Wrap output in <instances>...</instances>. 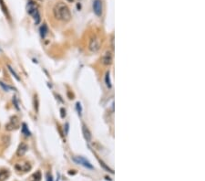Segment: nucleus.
<instances>
[{"instance_id":"obj_16","label":"nucleus","mask_w":205,"mask_h":181,"mask_svg":"<svg viewBox=\"0 0 205 181\" xmlns=\"http://www.w3.org/2000/svg\"><path fill=\"white\" fill-rule=\"evenodd\" d=\"M0 6H1V8L3 9V12L5 13V15L7 16V17L9 18V14H8V11H7V8L5 6L3 0H0Z\"/></svg>"},{"instance_id":"obj_1","label":"nucleus","mask_w":205,"mask_h":181,"mask_svg":"<svg viewBox=\"0 0 205 181\" xmlns=\"http://www.w3.org/2000/svg\"><path fill=\"white\" fill-rule=\"evenodd\" d=\"M53 13L54 17L58 20L67 22L71 19V13L70 8L63 3H58L53 9Z\"/></svg>"},{"instance_id":"obj_4","label":"nucleus","mask_w":205,"mask_h":181,"mask_svg":"<svg viewBox=\"0 0 205 181\" xmlns=\"http://www.w3.org/2000/svg\"><path fill=\"white\" fill-rule=\"evenodd\" d=\"M19 126V120L17 116H13L10 118L9 122L6 124V130L7 131H13L16 130V128H18Z\"/></svg>"},{"instance_id":"obj_11","label":"nucleus","mask_w":205,"mask_h":181,"mask_svg":"<svg viewBox=\"0 0 205 181\" xmlns=\"http://www.w3.org/2000/svg\"><path fill=\"white\" fill-rule=\"evenodd\" d=\"M10 176V173L7 169L0 170V181H6Z\"/></svg>"},{"instance_id":"obj_10","label":"nucleus","mask_w":205,"mask_h":181,"mask_svg":"<svg viewBox=\"0 0 205 181\" xmlns=\"http://www.w3.org/2000/svg\"><path fill=\"white\" fill-rule=\"evenodd\" d=\"M82 132H83V134H84V137H85V139L88 141V142H89L90 140H91V133H90V131L88 130V128L86 126V125H83L82 126Z\"/></svg>"},{"instance_id":"obj_18","label":"nucleus","mask_w":205,"mask_h":181,"mask_svg":"<svg viewBox=\"0 0 205 181\" xmlns=\"http://www.w3.org/2000/svg\"><path fill=\"white\" fill-rule=\"evenodd\" d=\"M77 110L79 112V114L80 115L81 114V106H80V103H77Z\"/></svg>"},{"instance_id":"obj_13","label":"nucleus","mask_w":205,"mask_h":181,"mask_svg":"<svg viewBox=\"0 0 205 181\" xmlns=\"http://www.w3.org/2000/svg\"><path fill=\"white\" fill-rule=\"evenodd\" d=\"M41 180V173L40 171H37L36 173H34L31 177H30V181H40Z\"/></svg>"},{"instance_id":"obj_20","label":"nucleus","mask_w":205,"mask_h":181,"mask_svg":"<svg viewBox=\"0 0 205 181\" xmlns=\"http://www.w3.org/2000/svg\"><path fill=\"white\" fill-rule=\"evenodd\" d=\"M60 111H61V117H62V118H64V117H65V115H64V112H65V110L62 108Z\"/></svg>"},{"instance_id":"obj_17","label":"nucleus","mask_w":205,"mask_h":181,"mask_svg":"<svg viewBox=\"0 0 205 181\" xmlns=\"http://www.w3.org/2000/svg\"><path fill=\"white\" fill-rule=\"evenodd\" d=\"M7 68H8V70H9V72H10L12 73V75H13V76H14V77H15V78H16V80L18 81H20L21 80H20L19 76H18V75H17V74L16 73V72H15V71H14V70L12 69V68H11V66H10V65H7Z\"/></svg>"},{"instance_id":"obj_21","label":"nucleus","mask_w":205,"mask_h":181,"mask_svg":"<svg viewBox=\"0 0 205 181\" xmlns=\"http://www.w3.org/2000/svg\"><path fill=\"white\" fill-rule=\"evenodd\" d=\"M67 1H68V2H72V1H73V0H67Z\"/></svg>"},{"instance_id":"obj_12","label":"nucleus","mask_w":205,"mask_h":181,"mask_svg":"<svg viewBox=\"0 0 205 181\" xmlns=\"http://www.w3.org/2000/svg\"><path fill=\"white\" fill-rule=\"evenodd\" d=\"M39 31H40V35H41V37H42V38H45V37H46V35H47V34H48V32H49V29H48L47 25H46V24H43V25L40 27Z\"/></svg>"},{"instance_id":"obj_14","label":"nucleus","mask_w":205,"mask_h":181,"mask_svg":"<svg viewBox=\"0 0 205 181\" xmlns=\"http://www.w3.org/2000/svg\"><path fill=\"white\" fill-rule=\"evenodd\" d=\"M21 129H22L23 134H25L26 137H29V135H30V132H29V130H28V126H27V124H26L25 123H24V124H22Z\"/></svg>"},{"instance_id":"obj_6","label":"nucleus","mask_w":205,"mask_h":181,"mask_svg":"<svg viewBox=\"0 0 205 181\" xmlns=\"http://www.w3.org/2000/svg\"><path fill=\"white\" fill-rule=\"evenodd\" d=\"M93 10H94V13L98 17H100L102 15V1L101 0H94Z\"/></svg>"},{"instance_id":"obj_22","label":"nucleus","mask_w":205,"mask_h":181,"mask_svg":"<svg viewBox=\"0 0 205 181\" xmlns=\"http://www.w3.org/2000/svg\"><path fill=\"white\" fill-rule=\"evenodd\" d=\"M39 1H42V0H39Z\"/></svg>"},{"instance_id":"obj_8","label":"nucleus","mask_w":205,"mask_h":181,"mask_svg":"<svg viewBox=\"0 0 205 181\" xmlns=\"http://www.w3.org/2000/svg\"><path fill=\"white\" fill-rule=\"evenodd\" d=\"M28 149V146H27L25 143H21V144L19 145L18 148H17L16 155H17V156H23V155H24L27 153Z\"/></svg>"},{"instance_id":"obj_3","label":"nucleus","mask_w":205,"mask_h":181,"mask_svg":"<svg viewBox=\"0 0 205 181\" xmlns=\"http://www.w3.org/2000/svg\"><path fill=\"white\" fill-rule=\"evenodd\" d=\"M73 161L79 165H81L85 167H87L88 169H94L93 166L90 164L89 161H88L86 158L82 157V156H74L73 157Z\"/></svg>"},{"instance_id":"obj_5","label":"nucleus","mask_w":205,"mask_h":181,"mask_svg":"<svg viewBox=\"0 0 205 181\" xmlns=\"http://www.w3.org/2000/svg\"><path fill=\"white\" fill-rule=\"evenodd\" d=\"M88 49L90 51L92 52H97L99 51V50L100 49V41L99 38H92L89 40V44H88Z\"/></svg>"},{"instance_id":"obj_2","label":"nucleus","mask_w":205,"mask_h":181,"mask_svg":"<svg viewBox=\"0 0 205 181\" xmlns=\"http://www.w3.org/2000/svg\"><path fill=\"white\" fill-rule=\"evenodd\" d=\"M27 11L28 13L33 17L34 20H35V23L38 24L40 22V14L38 11V7L37 5V3L33 0H29L27 4Z\"/></svg>"},{"instance_id":"obj_19","label":"nucleus","mask_w":205,"mask_h":181,"mask_svg":"<svg viewBox=\"0 0 205 181\" xmlns=\"http://www.w3.org/2000/svg\"><path fill=\"white\" fill-rule=\"evenodd\" d=\"M47 181H53V177L50 174L47 175Z\"/></svg>"},{"instance_id":"obj_7","label":"nucleus","mask_w":205,"mask_h":181,"mask_svg":"<svg viewBox=\"0 0 205 181\" xmlns=\"http://www.w3.org/2000/svg\"><path fill=\"white\" fill-rule=\"evenodd\" d=\"M113 61V56L110 51H106L102 57V63L104 65H110Z\"/></svg>"},{"instance_id":"obj_15","label":"nucleus","mask_w":205,"mask_h":181,"mask_svg":"<svg viewBox=\"0 0 205 181\" xmlns=\"http://www.w3.org/2000/svg\"><path fill=\"white\" fill-rule=\"evenodd\" d=\"M105 82H106V85H107L108 88H111V81H110V73H109V72H108L106 73Z\"/></svg>"},{"instance_id":"obj_9","label":"nucleus","mask_w":205,"mask_h":181,"mask_svg":"<svg viewBox=\"0 0 205 181\" xmlns=\"http://www.w3.org/2000/svg\"><path fill=\"white\" fill-rule=\"evenodd\" d=\"M16 169H17L18 171H24V172H27V171H28V170L31 169V166L29 165V163L17 164V165H16Z\"/></svg>"}]
</instances>
